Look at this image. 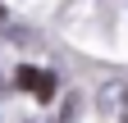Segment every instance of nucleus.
I'll list each match as a JSON object with an SVG mask.
<instances>
[{
	"mask_svg": "<svg viewBox=\"0 0 128 123\" xmlns=\"http://www.w3.org/2000/svg\"><path fill=\"white\" fill-rule=\"evenodd\" d=\"M14 82H18L23 91H37V82H41V73H37V68H18V78H14Z\"/></svg>",
	"mask_w": 128,
	"mask_h": 123,
	"instance_id": "nucleus-1",
	"label": "nucleus"
},
{
	"mask_svg": "<svg viewBox=\"0 0 128 123\" xmlns=\"http://www.w3.org/2000/svg\"><path fill=\"white\" fill-rule=\"evenodd\" d=\"M55 96V78L50 73H41V82H37V100H50Z\"/></svg>",
	"mask_w": 128,
	"mask_h": 123,
	"instance_id": "nucleus-2",
	"label": "nucleus"
}]
</instances>
